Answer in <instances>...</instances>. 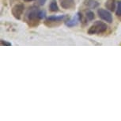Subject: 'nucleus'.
<instances>
[{
    "label": "nucleus",
    "mask_w": 121,
    "mask_h": 121,
    "mask_svg": "<svg viewBox=\"0 0 121 121\" xmlns=\"http://www.w3.org/2000/svg\"><path fill=\"white\" fill-rule=\"evenodd\" d=\"M105 6L108 10L114 11L116 10V0H107Z\"/></svg>",
    "instance_id": "6e6552de"
},
{
    "label": "nucleus",
    "mask_w": 121,
    "mask_h": 121,
    "mask_svg": "<svg viewBox=\"0 0 121 121\" xmlns=\"http://www.w3.org/2000/svg\"><path fill=\"white\" fill-rule=\"evenodd\" d=\"M67 17V15H59V16H51L45 20L44 24L48 27H53L55 26H59L63 21H64Z\"/></svg>",
    "instance_id": "7ed1b4c3"
},
{
    "label": "nucleus",
    "mask_w": 121,
    "mask_h": 121,
    "mask_svg": "<svg viewBox=\"0 0 121 121\" xmlns=\"http://www.w3.org/2000/svg\"><path fill=\"white\" fill-rule=\"evenodd\" d=\"M116 13L118 17H121V1H120L118 3L117 8H116Z\"/></svg>",
    "instance_id": "f8f14e48"
},
{
    "label": "nucleus",
    "mask_w": 121,
    "mask_h": 121,
    "mask_svg": "<svg viewBox=\"0 0 121 121\" xmlns=\"http://www.w3.org/2000/svg\"><path fill=\"white\" fill-rule=\"evenodd\" d=\"M25 6L22 3H17L15 4L11 9V13H12L13 16L16 19L20 20L22 17V15L23 14Z\"/></svg>",
    "instance_id": "20e7f679"
},
{
    "label": "nucleus",
    "mask_w": 121,
    "mask_h": 121,
    "mask_svg": "<svg viewBox=\"0 0 121 121\" xmlns=\"http://www.w3.org/2000/svg\"><path fill=\"white\" fill-rule=\"evenodd\" d=\"M97 14L102 20L105 21L106 22H108V23H112V16L111 13L107 10H104V9H101V8L98 9Z\"/></svg>",
    "instance_id": "39448f33"
},
{
    "label": "nucleus",
    "mask_w": 121,
    "mask_h": 121,
    "mask_svg": "<svg viewBox=\"0 0 121 121\" xmlns=\"http://www.w3.org/2000/svg\"><path fill=\"white\" fill-rule=\"evenodd\" d=\"M1 45L2 46H11V43L6 41V40H1Z\"/></svg>",
    "instance_id": "ddd939ff"
},
{
    "label": "nucleus",
    "mask_w": 121,
    "mask_h": 121,
    "mask_svg": "<svg viewBox=\"0 0 121 121\" xmlns=\"http://www.w3.org/2000/svg\"><path fill=\"white\" fill-rule=\"evenodd\" d=\"M80 22V18H79V14L78 13L76 15H74L72 18H70V20H67L66 22V26L68 27H74L75 26H77L78 24V22Z\"/></svg>",
    "instance_id": "0eeeda50"
},
{
    "label": "nucleus",
    "mask_w": 121,
    "mask_h": 121,
    "mask_svg": "<svg viewBox=\"0 0 121 121\" xmlns=\"http://www.w3.org/2000/svg\"><path fill=\"white\" fill-rule=\"evenodd\" d=\"M25 19L29 27L37 26L40 23V20H41L40 17V10L35 7L30 8L27 11Z\"/></svg>",
    "instance_id": "f257e3e1"
},
{
    "label": "nucleus",
    "mask_w": 121,
    "mask_h": 121,
    "mask_svg": "<svg viewBox=\"0 0 121 121\" xmlns=\"http://www.w3.org/2000/svg\"><path fill=\"white\" fill-rule=\"evenodd\" d=\"M24 2H26V3H29V2H32V1H34V0H23Z\"/></svg>",
    "instance_id": "2eb2a0df"
},
{
    "label": "nucleus",
    "mask_w": 121,
    "mask_h": 121,
    "mask_svg": "<svg viewBox=\"0 0 121 121\" xmlns=\"http://www.w3.org/2000/svg\"><path fill=\"white\" fill-rule=\"evenodd\" d=\"M59 3L65 10H72L75 7L74 0H59Z\"/></svg>",
    "instance_id": "423d86ee"
},
{
    "label": "nucleus",
    "mask_w": 121,
    "mask_h": 121,
    "mask_svg": "<svg viewBox=\"0 0 121 121\" xmlns=\"http://www.w3.org/2000/svg\"><path fill=\"white\" fill-rule=\"evenodd\" d=\"M49 9L52 12H57V11L59 10L58 4L56 3V0H52L51 3H50V6H49Z\"/></svg>",
    "instance_id": "1a4fd4ad"
},
{
    "label": "nucleus",
    "mask_w": 121,
    "mask_h": 121,
    "mask_svg": "<svg viewBox=\"0 0 121 121\" xmlns=\"http://www.w3.org/2000/svg\"><path fill=\"white\" fill-rule=\"evenodd\" d=\"M46 1H47V0H38V3H39V5H40V6H43V5H44V4H45Z\"/></svg>",
    "instance_id": "4468645a"
},
{
    "label": "nucleus",
    "mask_w": 121,
    "mask_h": 121,
    "mask_svg": "<svg viewBox=\"0 0 121 121\" xmlns=\"http://www.w3.org/2000/svg\"><path fill=\"white\" fill-rule=\"evenodd\" d=\"M87 6L90 9H95L99 6V3H98L97 0H88Z\"/></svg>",
    "instance_id": "9d476101"
},
{
    "label": "nucleus",
    "mask_w": 121,
    "mask_h": 121,
    "mask_svg": "<svg viewBox=\"0 0 121 121\" xmlns=\"http://www.w3.org/2000/svg\"><path fill=\"white\" fill-rule=\"evenodd\" d=\"M108 29V26L103 22L97 21L93 23L88 29V34L90 35H95V34L104 33Z\"/></svg>",
    "instance_id": "f03ea898"
},
{
    "label": "nucleus",
    "mask_w": 121,
    "mask_h": 121,
    "mask_svg": "<svg viewBox=\"0 0 121 121\" xmlns=\"http://www.w3.org/2000/svg\"><path fill=\"white\" fill-rule=\"evenodd\" d=\"M86 18H87L88 20H90V21H92V20L94 19V17H95L94 13H93V11H91V10L86 11Z\"/></svg>",
    "instance_id": "9b49d317"
}]
</instances>
